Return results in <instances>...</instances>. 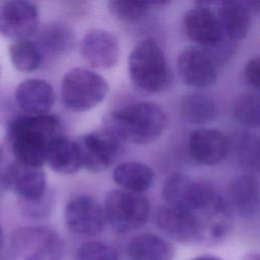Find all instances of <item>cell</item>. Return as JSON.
Segmentation results:
<instances>
[{"label":"cell","mask_w":260,"mask_h":260,"mask_svg":"<svg viewBox=\"0 0 260 260\" xmlns=\"http://www.w3.org/2000/svg\"><path fill=\"white\" fill-rule=\"evenodd\" d=\"M183 118L193 124H203L212 120L217 109L214 101L203 93L193 92L185 95L180 106Z\"/></svg>","instance_id":"obj_25"},{"label":"cell","mask_w":260,"mask_h":260,"mask_svg":"<svg viewBox=\"0 0 260 260\" xmlns=\"http://www.w3.org/2000/svg\"><path fill=\"white\" fill-rule=\"evenodd\" d=\"M73 260H118V254L109 244L90 241L81 244L76 249Z\"/></svg>","instance_id":"obj_29"},{"label":"cell","mask_w":260,"mask_h":260,"mask_svg":"<svg viewBox=\"0 0 260 260\" xmlns=\"http://www.w3.org/2000/svg\"><path fill=\"white\" fill-rule=\"evenodd\" d=\"M128 72L133 84L141 91L158 93L172 83L173 73L166 55L152 39H144L131 51Z\"/></svg>","instance_id":"obj_3"},{"label":"cell","mask_w":260,"mask_h":260,"mask_svg":"<svg viewBox=\"0 0 260 260\" xmlns=\"http://www.w3.org/2000/svg\"><path fill=\"white\" fill-rule=\"evenodd\" d=\"M22 213L34 219H43L50 215L54 205V194L48 190L43 197L34 201L19 200Z\"/></svg>","instance_id":"obj_30"},{"label":"cell","mask_w":260,"mask_h":260,"mask_svg":"<svg viewBox=\"0 0 260 260\" xmlns=\"http://www.w3.org/2000/svg\"><path fill=\"white\" fill-rule=\"evenodd\" d=\"M63 255L64 244L55 230L31 225L14 231L5 260H62Z\"/></svg>","instance_id":"obj_4"},{"label":"cell","mask_w":260,"mask_h":260,"mask_svg":"<svg viewBox=\"0 0 260 260\" xmlns=\"http://www.w3.org/2000/svg\"><path fill=\"white\" fill-rule=\"evenodd\" d=\"M80 54L91 67L110 69L118 63L121 50L114 35L105 29L92 28L80 41Z\"/></svg>","instance_id":"obj_14"},{"label":"cell","mask_w":260,"mask_h":260,"mask_svg":"<svg viewBox=\"0 0 260 260\" xmlns=\"http://www.w3.org/2000/svg\"><path fill=\"white\" fill-rule=\"evenodd\" d=\"M233 113L235 119L247 128H257L260 122L259 96L254 92L241 93L234 103Z\"/></svg>","instance_id":"obj_27"},{"label":"cell","mask_w":260,"mask_h":260,"mask_svg":"<svg viewBox=\"0 0 260 260\" xmlns=\"http://www.w3.org/2000/svg\"><path fill=\"white\" fill-rule=\"evenodd\" d=\"M230 207L241 216L250 217L259 210V181L254 174L237 177L230 186Z\"/></svg>","instance_id":"obj_21"},{"label":"cell","mask_w":260,"mask_h":260,"mask_svg":"<svg viewBox=\"0 0 260 260\" xmlns=\"http://www.w3.org/2000/svg\"><path fill=\"white\" fill-rule=\"evenodd\" d=\"M74 141L81 168L92 174L106 171L117 159L124 144L104 127L83 134Z\"/></svg>","instance_id":"obj_8"},{"label":"cell","mask_w":260,"mask_h":260,"mask_svg":"<svg viewBox=\"0 0 260 260\" xmlns=\"http://www.w3.org/2000/svg\"><path fill=\"white\" fill-rule=\"evenodd\" d=\"M0 159H1V146H0Z\"/></svg>","instance_id":"obj_35"},{"label":"cell","mask_w":260,"mask_h":260,"mask_svg":"<svg viewBox=\"0 0 260 260\" xmlns=\"http://www.w3.org/2000/svg\"><path fill=\"white\" fill-rule=\"evenodd\" d=\"M74 32L64 22L54 21L46 24L40 31L37 42H34L45 56L58 58L70 53L74 46Z\"/></svg>","instance_id":"obj_20"},{"label":"cell","mask_w":260,"mask_h":260,"mask_svg":"<svg viewBox=\"0 0 260 260\" xmlns=\"http://www.w3.org/2000/svg\"><path fill=\"white\" fill-rule=\"evenodd\" d=\"M5 189L15 193L19 200L34 201L48 191L46 174L42 168L12 162L2 175Z\"/></svg>","instance_id":"obj_15"},{"label":"cell","mask_w":260,"mask_h":260,"mask_svg":"<svg viewBox=\"0 0 260 260\" xmlns=\"http://www.w3.org/2000/svg\"><path fill=\"white\" fill-rule=\"evenodd\" d=\"M215 10L223 36L232 42L244 40L251 26L252 9L249 1H221Z\"/></svg>","instance_id":"obj_18"},{"label":"cell","mask_w":260,"mask_h":260,"mask_svg":"<svg viewBox=\"0 0 260 260\" xmlns=\"http://www.w3.org/2000/svg\"><path fill=\"white\" fill-rule=\"evenodd\" d=\"M60 120L51 114L22 115L8 126L7 138L15 161L42 168L49 141L61 134Z\"/></svg>","instance_id":"obj_1"},{"label":"cell","mask_w":260,"mask_h":260,"mask_svg":"<svg viewBox=\"0 0 260 260\" xmlns=\"http://www.w3.org/2000/svg\"><path fill=\"white\" fill-rule=\"evenodd\" d=\"M39 20V9L29 1H8L0 6V34L5 38L26 40L37 31Z\"/></svg>","instance_id":"obj_11"},{"label":"cell","mask_w":260,"mask_h":260,"mask_svg":"<svg viewBox=\"0 0 260 260\" xmlns=\"http://www.w3.org/2000/svg\"><path fill=\"white\" fill-rule=\"evenodd\" d=\"M241 260H260L258 253H248L242 257Z\"/></svg>","instance_id":"obj_33"},{"label":"cell","mask_w":260,"mask_h":260,"mask_svg":"<svg viewBox=\"0 0 260 260\" xmlns=\"http://www.w3.org/2000/svg\"><path fill=\"white\" fill-rule=\"evenodd\" d=\"M107 80L93 70L76 67L65 73L61 83V99L64 107L75 113L89 111L107 96Z\"/></svg>","instance_id":"obj_5"},{"label":"cell","mask_w":260,"mask_h":260,"mask_svg":"<svg viewBox=\"0 0 260 260\" xmlns=\"http://www.w3.org/2000/svg\"><path fill=\"white\" fill-rule=\"evenodd\" d=\"M192 260H222V259L214 255H200L198 257H195Z\"/></svg>","instance_id":"obj_32"},{"label":"cell","mask_w":260,"mask_h":260,"mask_svg":"<svg viewBox=\"0 0 260 260\" xmlns=\"http://www.w3.org/2000/svg\"><path fill=\"white\" fill-rule=\"evenodd\" d=\"M17 106L26 115L48 114L55 103L53 86L46 80L29 78L23 80L15 89Z\"/></svg>","instance_id":"obj_17"},{"label":"cell","mask_w":260,"mask_h":260,"mask_svg":"<svg viewBox=\"0 0 260 260\" xmlns=\"http://www.w3.org/2000/svg\"><path fill=\"white\" fill-rule=\"evenodd\" d=\"M2 244H3V232H2V229L0 226V249L2 247Z\"/></svg>","instance_id":"obj_34"},{"label":"cell","mask_w":260,"mask_h":260,"mask_svg":"<svg viewBox=\"0 0 260 260\" xmlns=\"http://www.w3.org/2000/svg\"><path fill=\"white\" fill-rule=\"evenodd\" d=\"M259 73H260L259 57H254L247 62L245 66L244 74L247 82L256 89L259 88V84H260Z\"/></svg>","instance_id":"obj_31"},{"label":"cell","mask_w":260,"mask_h":260,"mask_svg":"<svg viewBox=\"0 0 260 260\" xmlns=\"http://www.w3.org/2000/svg\"><path fill=\"white\" fill-rule=\"evenodd\" d=\"M161 194L166 205L196 212L208 205L219 193L205 181L174 173L166 179Z\"/></svg>","instance_id":"obj_7"},{"label":"cell","mask_w":260,"mask_h":260,"mask_svg":"<svg viewBox=\"0 0 260 260\" xmlns=\"http://www.w3.org/2000/svg\"><path fill=\"white\" fill-rule=\"evenodd\" d=\"M45 162L60 175L76 173L81 166L75 141L62 134L52 138L47 145Z\"/></svg>","instance_id":"obj_23"},{"label":"cell","mask_w":260,"mask_h":260,"mask_svg":"<svg viewBox=\"0 0 260 260\" xmlns=\"http://www.w3.org/2000/svg\"><path fill=\"white\" fill-rule=\"evenodd\" d=\"M64 221L70 233L83 237L101 234L107 224L104 207L84 194L74 195L68 200L64 209Z\"/></svg>","instance_id":"obj_9"},{"label":"cell","mask_w":260,"mask_h":260,"mask_svg":"<svg viewBox=\"0 0 260 260\" xmlns=\"http://www.w3.org/2000/svg\"><path fill=\"white\" fill-rule=\"evenodd\" d=\"M183 24L188 38L203 50L212 48L225 39L217 14L207 2H200L198 6L188 10Z\"/></svg>","instance_id":"obj_12"},{"label":"cell","mask_w":260,"mask_h":260,"mask_svg":"<svg viewBox=\"0 0 260 260\" xmlns=\"http://www.w3.org/2000/svg\"><path fill=\"white\" fill-rule=\"evenodd\" d=\"M114 182L125 191L143 193L154 182V173L150 167L139 161H124L113 171Z\"/></svg>","instance_id":"obj_24"},{"label":"cell","mask_w":260,"mask_h":260,"mask_svg":"<svg viewBox=\"0 0 260 260\" xmlns=\"http://www.w3.org/2000/svg\"><path fill=\"white\" fill-rule=\"evenodd\" d=\"M177 69L182 81L193 88L210 86L217 78L216 65L199 47L184 49L178 56Z\"/></svg>","instance_id":"obj_13"},{"label":"cell","mask_w":260,"mask_h":260,"mask_svg":"<svg viewBox=\"0 0 260 260\" xmlns=\"http://www.w3.org/2000/svg\"><path fill=\"white\" fill-rule=\"evenodd\" d=\"M168 125L165 111L154 103L140 102L109 113L103 127L123 143L148 144L156 140Z\"/></svg>","instance_id":"obj_2"},{"label":"cell","mask_w":260,"mask_h":260,"mask_svg":"<svg viewBox=\"0 0 260 260\" xmlns=\"http://www.w3.org/2000/svg\"><path fill=\"white\" fill-rule=\"evenodd\" d=\"M103 207L107 223L120 234L143 226L150 213V202L145 195L122 189L111 190Z\"/></svg>","instance_id":"obj_6"},{"label":"cell","mask_w":260,"mask_h":260,"mask_svg":"<svg viewBox=\"0 0 260 260\" xmlns=\"http://www.w3.org/2000/svg\"><path fill=\"white\" fill-rule=\"evenodd\" d=\"M228 156L249 174L259 171V138L249 131H237L228 136Z\"/></svg>","instance_id":"obj_19"},{"label":"cell","mask_w":260,"mask_h":260,"mask_svg":"<svg viewBox=\"0 0 260 260\" xmlns=\"http://www.w3.org/2000/svg\"><path fill=\"white\" fill-rule=\"evenodd\" d=\"M191 156L204 166H215L228 156V136L212 128L195 129L188 142Z\"/></svg>","instance_id":"obj_16"},{"label":"cell","mask_w":260,"mask_h":260,"mask_svg":"<svg viewBox=\"0 0 260 260\" xmlns=\"http://www.w3.org/2000/svg\"><path fill=\"white\" fill-rule=\"evenodd\" d=\"M9 57L12 65L21 72L37 70L43 61V56L34 42L15 41L9 47Z\"/></svg>","instance_id":"obj_26"},{"label":"cell","mask_w":260,"mask_h":260,"mask_svg":"<svg viewBox=\"0 0 260 260\" xmlns=\"http://www.w3.org/2000/svg\"><path fill=\"white\" fill-rule=\"evenodd\" d=\"M130 260H173L175 246L165 238L152 233H142L131 239L127 246Z\"/></svg>","instance_id":"obj_22"},{"label":"cell","mask_w":260,"mask_h":260,"mask_svg":"<svg viewBox=\"0 0 260 260\" xmlns=\"http://www.w3.org/2000/svg\"><path fill=\"white\" fill-rule=\"evenodd\" d=\"M155 223L159 231L178 243L192 245L203 242L202 226L194 212L164 205L156 211Z\"/></svg>","instance_id":"obj_10"},{"label":"cell","mask_w":260,"mask_h":260,"mask_svg":"<svg viewBox=\"0 0 260 260\" xmlns=\"http://www.w3.org/2000/svg\"><path fill=\"white\" fill-rule=\"evenodd\" d=\"M153 3L141 1L111 0L108 2V8L113 17L122 21H133L142 17Z\"/></svg>","instance_id":"obj_28"}]
</instances>
